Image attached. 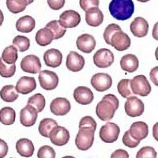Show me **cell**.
<instances>
[{
  "mask_svg": "<svg viewBox=\"0 0 158 158\" xmlns=\"http://www.w3.org/2000/svg\"><path fill=\"white\" fill-rule=\"evenodd\" d=\"M10 158H13V157H10Z\"/></svg>",
  "mask_w": 158,
  "mask_h": 158,
  "instance_id": "cell-52",
  "label": "cell"
},
{
  "mask_svg": "<svg viewBox=\"0 0 158 158\" xmlns=\"http://www.w3.org/2000/svg\"><path fill=\"white\" fill-rule=\"evenodd\" d=\"M157 72H158V67H154L153 69H152L150 71V78L151 80L153 81V82L154 83V85L156 86L158 85V83H157Z\"/></svg>",
  "mask_w": 158,
  "mask_h": 158,
  "instance_id": "cell-47",
  "label": "cell"
},
{
  "mask_svg": "<svg viewBox=\"0 0 158 158\" xmlns=\"http://www.w3.org/2000/svg\"><path fill=\"white\" fill-rule=\"evenodd\" d=\"M114 55L107 48L99 49L94 56V63L98 68H107L114 63Z\"/></svg>",
  "mask_w": 158,
  "mask_h": 158,
  "instance_id": "cell-6",
  "label": "cell"
},
{
  "mask_svg": "<svg viewBox=\"0 0 158 158\" xmlns=\"http://www.w3.org/2000/svg\"><path fill=\"white\" fill-rule=\"evenodd\" d=\"M59 22L60 25L65 29L75 28L81 22V16L77 11L68 10L60 15Z\"/></svg>",
  "mask_w": 158,
  "mask_h": 158,
  "instance_id": "cell-11",
  "label": "cell"
},
{
  "mask_svg": "<svg viewBox=\"0 0 158 158\" xmlns=\"http://www.w3.org/2000/svg\"><path fill=\"white\" fill-rule=\"evenodd\" d=\"M0 97L5 102L11 103L15 101L18 98V94L14 85H9L3 86L2 89L0 90Z\"/></svg>",
  "mask_w": 158,
  "mask_h": 158,
  "instance_id": "cell-28",
  "label": "cell"
},
{
  "mask_svg": "<svg viewBox=\"0 0 158 158\" xmlns=\"http://www.w3.org/2000/svg\"><path fill=\"white\" fill-rule=\"evenodd\" d=\"M120 134V129L114 123H107L100 130V138L105 143H113L116 142Z\"/></svg>",
  "mask_w": 158,
  "mask_h": 158,
  "instance_id": "cell-5",
  "label": "cell"
},
{
  "mask_svg": "<svg viewBox=\"0 0 158 158\" xmlns=\"http://www.w3.org/2000/svg\"><path fill=\"white\" fill-rule=\"evenodd\" d=\"M38 158H56V151L49 146H41L38 149Z\"/></svg>",
  "mask_w": 158,
  "mask_h": 158,
  "instance_id": "cell-40",
  "label": "cell"
},
{
  "mask_svg": "<svg viewBox=\"0 0 158 158\" xmlns=\"http://www.w3.org/2000/svg\"><path fill=\"white\" fill-rule=\"evenodd\" d=\"M36 41L40 46H48L54 40V36L52 31L48 28H43L37 31L36 34Z\"/></svg>",
  "mask_w": 158,
  "mask_h": 158,
  "instance_id": "cell-27",
  "label": "cell"
},
{
  "mask_svg": "<svg viewBox=\"0 0 158 158\" xmlns=\"http://www.w3.org/2000/svg\"><path fill=\"white\" fill-rule=\"evenodd\" d=\"M28 104L32 106L37 111V112H41L45 108V98L42 94H36L29 97L28 100Z\"/></svg>",
  "mask_w": 158,
  "mask_h": 158,
  "instance_id": "cell-33",
  "label": "cell"
},
{
  "mask_svg": "<svg viewBox=\"0 0 158 158\" xmlns=\"http://www.w3.org/2000/svg\"><path fill=\"white\" fill-rule=\"evenodd\" d=\"M119 102L113 94H107L97 104L96 114L102 121L111 120L115 115V111L118 108Z\"/></svg>",
  "mask_w": 158,
  "mask_h": 158,
  "instance_id": "cell-1",
  "label": "cell"
},
{
  "mask_svg": "<svg viewBox=\"0 0 158 158\" xmlns=\"http://www.w3.org/2000/svg\"><path fill=\"white\" fill-rule=\"evenodd\" d=\"M70 108L71 106L70 101L63 97H57L54 99L50 104V110L52 113L58 116L67 115L70 111Z\"/></svg>",
  "mask_w": 158,
  "mask_h": 158,
  "instance_id": "cell-14",
  "label": "cell"
},
{
  "mask_svg": "<svg viewBox=\"0 0 158 158\" xmlns=\"http://www.w3.org/2000/svg\"><path fill=\"white\" fill-rule=\"evenodd\" d=\"M136 158H156V152L151 146H144L137 153Z\"/></svg>",
  "mask_w": 158,
  "mask_h": 158,
  "instance_id": "cell-39",
  "label": "cell"
},
{
  "mask_svg": "<svg viewBox=\"0 0 158 158\" xmlns=\"http://www.w3.org/2000/svg\"><path fill=\"white\" fill-rule=\"evenodd\" d=\"M13 45L20 52H24L27 51L30 47V40L26 36H17L13 40Z\"/></svg>",
  "mask_w": 158,
  "mask_h": 158,
  "instance_id": "cell-35",
  "label": "cell"
},
{
  "mask_svg": "<svg viewBox=\"0 0 158 158\" xmlns=\"http://www.w3.org/2000/svg\"><path fill=\"white\" fill-rule=\"evenodd\" d=\"M91 127L94 130L97 129V123L94 120V118L91 116H85L81 118L79 122V127Z\"/></svg>",
  "mask_w": 158,
  "mask_h": 158,
  "instance_id": "cell-43",
  "label": "cell"
},
{
  "mask_svg": "<svg viewBox=\"0 0 158 158\" xmlns=\"http://www.w3.org/2000/svg\"><path fill=\"white\" fill-rule=\"evenodd\" d=\"M57 126L58 123L56 120L52 119V118H45L40 122L38 131H39L40 135L45 137V138H48L49 134L52 131V129Z\"/></svg>",
  "mask_w": 158,
  "mask_h": 158,
  "instance_id": "cell-29",
  "label": "cell"
},
{
  "mask_svg": "<svg viewBox=\"0 0 158 158\" xmlns=\"http://www.w3.org/2000/svg\"><path fill=\"white\" fill-rule=\"evenodd\" d=\"M123 143L129 148H136L140 143V141L135 140V138H132V136L130 135L129 131H127L123 137Z\"/></svg>",
  "mask_w": 158,
  "mask_h": 158,
  "instance_id": "cell-41",
  "label": "cell"
},
{
  "mask_svg": "<svg viewBox=\"0 0 158 158\" xmlns=\"http://www.w3.org/2000/svg\"><path fill=\"white\" fill-rule=\"evenodd\" d=\"M44 60L45 65L47 67L56 68L61 65L62 60H63V55H62L61 52L58 49H48L44 52Z\"/></svg>",
  "mask_w": 158,
  "mask_h": 158,
  "instance_id": "cell-21",
  "label": "cell"
},
{
  "mask_svg": "<svg viewBox=\"0 0 158 158\" xmlns=\"http://www.w3.org/2000/svg\"><path fill=\"white\" fill-rule=\"evenodd\" d=\"M118 94L123 98H128L132 95L131 89V79H122L117 85Z\"/></svg>",
  "mask_w": 158,
  "mask_h": 158,
  "instance_id": "cell-37",
  "label": "cell"
},
{
  "mask_svg": "<svg viewBox=\"0 0 158 158\" xmlns=\"http://www.w3.org/2000/svg\"><path fill=\"white\" fill-rule=\"evenodd\" d=\"M17 152L20 156L30 157L34 153V146L32 141L28 138H21L16 143Z\"/></svg>",
  "mask_w": 158,
  "mask_h": 158,
  "instance_id": "cell-24",
  "label": "cell"
},
{
  "mask_svg": "<svg viewBox=\"0 0 158 158\" xmlns=\"http://www.w3.org/2000/svg\"><path fill=\"white\" fill-rule=\"evenodd\" d=\"M37 115V111L28 104L20 111V122L25 127H32L36 123Z\"/></svg>",
  "mask_w": 158,
  "mask_h": 158,
  "instance_id": "cell-15",
  "label": "cell"
},
{
  "mask_svg": "<svg viewBox=\"0 0 158 158\" xmlns=\"http://www.w3.org/2000/svg\"><path fill=\"white\" fill-rule=\"evenodd\" d=\"M74 98L78 104L87 105L93 102L94 96L92 90L88 87L78 86L74 91Z\"/></svg>",
  "mask_w": 158,
  "mask_h": 158,
  "instance_id": "cell-18",
  "label": "cell"
},
{
  "mask_svg": "<svg viewBox=\"0 0 158 158\" xmlns=\"http://www.w3.org/2000/svg\"><path fill=\"white\" fill-rule=\"evenodd\" d=\"M77 48L78 50L84 53H91L94 50L96 47L95 38L92 35L89 34H82L79 36L76 41Z\"/></svg>",
  "mask_w": 158,
  "mask_h": 158,
  "instance_id": "cell-20",
  "label": "cell"
},
{
  "mask_svg": "<svg viewBox=\"0 0 158 158\" xmlns=\"http://www.w3.org/2000/svg\"><path fill=\"white\" fill-rule=\"evenodd\" d=\"M110 158H129V154L124 149H117L111 153Z\"/></svg>",
  "mask_w": 158,
  "mask_h": 158,
  "instance_id": "cell-45",
  "label": "cell"
},
{
  "mask_svg": "<svg viewBox=\"0 0 158 158\" xmlns=\"http://www.w3.org/2000/svg\"><path fill=\"white\" fill-rule=\"evenodd\" d=\"M121 30H122V29L120 28V26L116 25V24H110V25H108L106 29H105V30H104V35H103L104 41L106 42V44L110 45V44H111V39L112 37V36L116 32Z\"/></svg>",
  "mask_w": 158,
  "mask_h": 158,
  "instance_id": "cell-38",
  "label": "cell"
},
{
  "mask_svg": "<svg viewBox=\"0 0 158 158\" xmlns=\"http://www.w3.org/2000/svg\"><path fill=\"white\" fill-rule=\"evenodd\" d=\"M95 131V130L91 127H79V131L75 138V144L77 149L82 151L89 149L94 144Z\"/></svg>",
  "mask_w": 158,
  "mask_h": 158,
  "instance_id": "cell-3",
  "label": "cell"
},
{
  "mask_svg": "<svg viewBox=\"0 0 158 158\" xmlns=\"http://www.w3.org/2000/svg\"><path fill=\"white\" fill-rule=\"evenodd\" d=\"M3 21H4L3 13H2V11L0 10V26L2 25V23H3Z\"/></svg>",
  "mask_w": 158,
  "mask_h": 158,
  "instance_id": "cell-48",
  "label": "cell"
},
{
  "mask_svg": "<svg viewBox=\"0 0 158 158\" xmlns=\"http://www.w3.org/2000/svg\"><path fill=\"white\" fill-rule=\"evenodd\" d=\"M48 138L55 146H63L68 143L70 140V132L63 127L57 126L52 129Z\"/></svg>",
  "mask_w": 158,
  "mask_h": 158,
  "instance_id": "cell-8",
  "label": "cell"
},
{
  "mask_svg": "<svg viewBox=\"0 0 158 158\" xmlns=\"http://www.w3.org/2000/svg\"><path fill=\"white\" fill-rule=\"evenodd\" d=\"M120 67L124 71L127 73H133L138 70L139 67V61L135 55H125L120 59Z\"/></svg>",
  "mask_w": 158,
  "mask_h": 158,
  "instance_id": "cell-25",
  "label": "cell"
},
{
  "mask_svg": "<svg viewBox=\"0 0 158 158\" xmlns=\"http://www.w3.org/2000/svg\"><path fill=\"white\" fill-rule=\"evenodd\" d=\"M86 23L92 27H98L104 22V15L98 7H93L85 11Z\"/></svg>",
  "mask_w": 158,
  "mask_h": 158,
  "instance_id": "cell-23",
  "label": "cell"
},
{
  "mask_svg": "<svg viewBox=\"0 0 158 158\" xmlns=\"http://www.w3.org/2000/svg\"><path fill=\"white\" fill-rule=\"evenodd\" d=\"M130 135L134 138L135 140L141 141L143 140L149 134V127L146 123L142 121H138V122L134 123L131 126L129 130Z\"/></svg>",
  "mask_w": 158,
  "mask_h": 158,
  "instance_id": "cell-22",
  "label": "cell"
},
{
  "mask_svg": "<svg viewBox=\"0 0 158 158\" xmlns=\"http://www.w3.org/2000/svg\"><path fill=\"white\" fill-rule=\"evenodd\" d=\"M8 149L7 143L0 138V158H4L7 155Z\"/></svg>",
  "mask_w": 158,
  "mask_h": 158,
  "instance_id": "cell-46",
  "label": "cell"
},
{
  "mask_svg": "<svg viewBox=\"0 0 158 158\" xmlns=\"http://www.w3.org/2000/svg\"><path fill=\"white\" fill-rule=\"evenodd\" d=\"M127 115L130 117H138L143 114L145 105L142 101L137 97H129L124 105Z\"/></svg>",
  "mask_w": 158,
  "mask_h": 158,
  "instance_id": "cell-7",
  "label": "cell"
},
{
  "mask_svg": "<svg viewBox=\"0 0 158 158\" xmlns=\"http://www.w3.org/2000/svg\"><path fill=\"white\" fill-rule=\"evenodd\" d=\"M27 6L25 0H6V6L13 14L23 12Z\"/></svg>",
  "mask_w": 158,
  "mask_h": 158,
  "instance_id": "cell-34",
  "label": "cell"
},
{
  "mask_svg": "<svg viewBox=\"0 0 158 158\" xmlns=\"http://www.w3.org/2000/svg\"><path fill=\"white\" fill-rule=\"evenodd\" d=\"M131 40L127 33L123 32V30L118 31L112 36L111 39V44L112 47L117 51L123 52L131 47Z\"/></svg>",
  "mask_w": 158,
  "mask_h": 158,
  "instance_id": "cell-13",
  "label": "cell"
},
{
  "mask_svg": "<svg viewBox=\"0 0 158 158\" xmlns=\"http://www.w3.org/2000/svg\"><path fill=\"white\" fill-rule=\"evenodd\" d=\"M21 68L26 73L38 74L41 70V63L36 56L29 55L22 59L21 62Z\"/></svg>",
  "mask_w": 158,
  "mask_h": 158,
  "instance_id": "cell-12",
  "label": "cell"
},
{
  "mask_svg": "<svg viewBox=\"0 0 158 158\" xmlns=\"http://www.w3.org/2000/svg\"><path fill=\"white\" fill-rule=\"evenodd\" d=\"M36 88V82L34 77L23 76L17 82L15 89L21 94H29Z\"/></svg>",
  "mask_w": 158,
  "mask_h": 158,
  "instance_id": "cell-19",
  "label": "cell"
},
{
  "mask_svg": "<svg viewBox=\"0 0 158 158\" xmlns=\"http://www.w3.org/2000/svg\"><path fill=\"white\" fill-rule=\"evenodd\" d=\"M91 85L97 92H104L109 89L112 85L111 76L105 73H97L91 78Z\"/></svg>",
  "mask_w": 158,
  "mask_h": 158,
  "instance_id": "cell-10",
  "label": "cell"
},
{
  "mask_svg": "<svg viewBox=\"0 0 158 158\" xmlns=\"http://www.w3.org/2000/svg\"><path fill=\"white\" fill-rule=\"evenodd\" d=\"M66 66L72 72L81 71L85 66V59L77 52L71 51L67 57Z\"/></svg>",
  "mask_w": 158,
  "mask_h": 158,
  "instance_id": "cell-16",
  "label": "cell"
},
{
  "mask_svg": "<svg viewBox=\"0 0 158 158\" xmlns=\"http://www.w3.org/2000/svg\"><path fill=\"white\" fill-rule=\"evenodd\" d=\"M108 10L114 18L118 21H126L133 15L135 4L132 0H111Z\"/></svg>",
  "mask_w": 158,
  "mask_h": 158,
  "instance_id": "cell-2",
  "label": "cell"
},
{
  "mask_svg": "<svg viewBox=\"0 0 158 158\" xmlns=\"http://www.w3.org/2000/svg\"><path fill=\"white\" fill-rule=\"evenodd\" d=\"M46 28H48V29L52 31V33H53V36H54V40L62 38L67 32V29L63 27L57 20H54V21L48 22L46 25Z\"/></svg>",
  "mask_w": 158,
  "mask_h": 158,
  "instance_id": "cell-32",
  "label": "cell"
},
{
  "mask_svg": "<svg viewBox=\"0 0 158 158\" xmlns=\"http://www.w3.org/2000/svg\"><path fill=\"white\" fill-rule=\"evenodd\" d=\"M36 22L32 17L29 15L21 17L16 22L17 30L21 32L29 33L35 29Z\"/></svg>",
  "mask_w": 158,
  "mask_h": 158,
  "instance_id": "cell-26",
  "label": "cell"
},
{
  "mask_svg": "<svg viewBox=\"0 0 158 158\" xmlns=\"http://www.w3.org/2000/svg\"><path fill=\"white\" fill-rule=\"evenodd\" d=\"M63 158H75L74 156H63Z\"/></svg>",
  "mask_w": 158,
  "mask_h": 158,
  "instance_id": "cell-51",
  "label": "cell"
},
{
  "mask_svg": "<svg viewBox=\"0 0 158 158\" xmlns=\"http://www.w3.org/2000/svg\"><path fill=\"white\" fill-rule=\"evenodd\" d=\"M16 72V65L14 64H7L0 58V75L2 77H11L15 75Z\"/></svg>",
  "mask_w": 158,
  "mask_h": 158,
  "instance_id": "cell-36",
  "label": "cell"
},
{
  "mask_svg": "<svg viewBox=\"0 0 158 158\" xmlns=\"http://www.w3.org/2000/svg\"><path fill=\"white\" fill-rule=\"evenodd\" d=\"M131 32L136 37H144L148 34L149 24L145 18L142 17H137L130 26Z\"/></svg>",
  "mask_w": 158,
  "mask_h": 158,
  "instance_id": "cell-17",
  "label": "cell"
},
{
  "mask_svg": "<svg viewBox=\"0 0 158 158\" xmlns=\"http://www.w3.org/2000/svg\"><path fill=\"white\" fill-rule=\"evenodd\" d=\"M16 112L10 107H4L0 110V122L4 125H12L15 122Z\"/></svg>",
  "mask_w": 158,
  "mask_h": 158,
  "instance_id": "cell-30",
  "label": "cell"
},
{
  "mask_svg": "<svg viewBox=\"0 0 158 158\" xmlns=\"http://www.w3.org/2000/svg\"><path fill=\"white\" fill-rule=\"evenodd\" d=\"M131 89L132 94L141 97H146L151 93V86L149 81L144 75H138L131 80Z\"/></svg>",
  "mask_w": 158,
  "mask_h": 158,
  "instance_id": "cell-4",
  "label": "cell"
},
{
  "mask_svg": "<svg viewBox=\"0 0 158 158\" xmlns=\"http://www.w3.org/2000/svg\"><path fill=\"white\" fill-rule=\"evenodd\" d=\"M40 86L45 90H53L58 86L59 77L57 74L51 70H43L39 74Z\"/></svg>",
  "mask_w": 158,
  "mask_h": 158,
  "instance_id": "cell-9",
  "label": "cell"
},
{
  "mask_svg": "<svg viewBox=\"0 0 158 158\" xmlns=\"http://www.w3.org/2000/svg\"><path fill=\"white\" fill-rule=\"evenodd\" d=\"M49 7L53 10H59L65 5V0H47Z\"/></svg>",
  "mask_w": 158,
  "mask_h": 158,
  "instance_id": "cell-44",
  "label": "cell"
},
{
  "mask_svg": "<svg viewBox=\"0 0 158 158\" xmlns=\"http://www.w3.org/2000/svg\"><path fill=\"white\" fill-rule=\"evenodd\" d=\"M138 1L141 2H149V0H138Z\"/></svg>",
  "mask_w": 158,
  "mask_h": 158,
  "instance_id": "cell-50",
  "label": "cell"
},
{
  "mask_svg": "<svg viewBox=\"0 0 158 158\" xmlns=\"http://www.w3.org/2000/svg\"><path fill=\"white\" fill-rule=\"evenodd\" d=\"M79 4L82 10L87 11L90 8L98 7L100 5V1L99 0H80Z\"/></svg>",
  "mask_w": 158,
  "mask_h": 158,
  "instance_id": "cell-42",
  "label": "cell"
},
{
  "mask_svg": "<svg viewBox=\"0 0 158 158\" xmlns=\"http://www.w3.org/2000/svg\"><path fill=\"white\" fill-rule=\"evenodd\" d=\"M2 59L7 64H14L18 60V49L14 46L10 45L6 48L2 53Z\"/></svg>",
  "mask_w": 158,
  "mask_h": 158,
  "instance_id": "cell-31",
  "label": "cell"
},
{
  "mask_svg": "<svg viewBox=\"0 0 158 158\" xmlns=\"http://www.w3.org/2000/svg\"><path fill=\"white\" fill-rule=\"evenodd\" d=\"M26 1V2H27V5H29V4H31L32 2H33L35 1V0H25Z\"/></svg>",
  "mask_w": 158,
  "mask_h": 158,
  "instance_id": "cell-49",
  "label": "cell"
}]
</instances>
